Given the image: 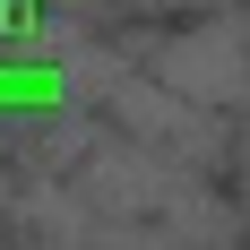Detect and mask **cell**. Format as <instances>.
<instances>
[{"label":"cell","instance_id":"6da1fadb","mask_svg":"<svg viewBox=\"0 0 250 250\" xmlns=\"http://www.w3.org/2000/svg\"><path fill=\"white\" fill-rule=\"evenodd\" d=\"M138 52H147V78L173 86L181 104H199V112H233L242 104V9L233 0H207L190 26L147 35Z\"/></svg>","mask_w":250,"mask_h":250}]
</instances>
